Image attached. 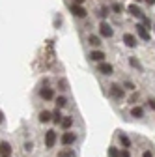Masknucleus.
Segmentation results:
<instances>
[{"label":"nucleus","instance_id":"obj_14","mask_svg":"<svg viewBox=\"0 0 155 157\" xmlns=\"http://www.w3.org/2000/svg\"><path fill=\"white\" fill-rule=\"evenodd\" d=\"M40 95L43 97V99H52V97H54V92H52V88H43V90L40 92Z\"/></svg>","mask_w":155,"mask_h":157},{"label":"nucleus","instance_id":"obj_28","mask_svg":"<svg viewBox=\"0 0 155 157\" xmlns=\"http://www.w3.org/2000/svg\"><path fill=\"white\" fill-rule=\"evenodd\" d=\"M82 2H84V0H73V4H75V6H82Z\"/></svg>","mask_w":155,"mask_h":157},{"label":"nucleus","instance_id":"obj_4","mask_svg":"<svg viewBox=\"0 0 155 157\" xmlns=\"http://www.w3.org/2000/svg\"><path fill=\"white\" fill-rule=\"evenodd\" d=\"M110 94H112V97H116V99H122V97L125 95V92H123V88L120 84H112L110 86Z\"/></svg>","mask_w":155,"mask_h":157},{"label":"nucleus","instance_id":"obj_17","mask_svg":"<svg viewBox=\"0 0 155 157\" xmlns=\"http://www.w3.org/2000/svg\"><path fill=\"white\" fill-rule=\"evenodd\" d=\"M62 118H64V116H62L60 109H56V110L52 112V122H54V124H58V125H60V122H62Z\"/></svg>","mask_w":155,"mask_h":157},{"label":"nucleus","instance_id":"obj_26","mask_svg":"<svg viewBox=\"0 0 155 157\" xmlns=\"http://www.w3.org/2000/svg\"><path fill=\"white\" fill-rule=\"evenodd\" d=\"M120 157H131L129 150H122V151H120Z\"/></svg>","mask_w":155,"mask_h":157},{"label":"nucleus","instance_id":"obj_29","mask_svg":"<svg viewBox=\"0 0 155 157\" xmlns=\"http://www.w3.org/2000/svg\"><path fill=\"white\" fill-rule=\"evenodd\" d=\"M142 157H153V153H151V151H144Z\"/></svg>","mask_w":155,"mask_h":157},{"label":"nucleus","instance_id":"obj_10","mask_svg":"<svg viewBox=\"0 0 155 157\" xmlns=\"http://www.w3.org/2000/svg\"><path fill=\"white\" fill-rule=\"evenodd\" d=\"M90 60H93V62H103L105 60V52L103 51H92L90 52Z\"/></svg>","mask_w":155,"mask_h":157},{"label":"nucleus","instance_id":"obj_22","mask_svg":"<svg viewBox=\"0 0 155 157\" xmlns=\"http://www.w3.org/2000/svg\"><path fill=\"white\" fill-rule=\"evenodd\" d=\"M129 64H131L133 67H137V69H142L140 62H138V60H137V58H134V56H133V58H129Z\"/></svg>","mask_w":155,"mask_h":157},{"label":"nucleus","instance_id":"obj_32","mask_svg":"<svg viewBox=\"0 0 155 157\" xmlns=\"http://www.w3.org/2000/svg\"><path fill=\"white\" fill-rule=\"evenodd\" d=\"M2 120H4V114H2V110H0V124H2Z\"/></svg>","mask_w":155,"mask_h":157},{"label":"nucleus","instance_id":"obj_27","mask_svg":"<svg viewBox=\"0 0 155 157\" xmlns=\"http://www.w3.org/2000/svg\"><path fill=\"white\" fill-rule=\"evenodd\" d=\"M32 148H34L32 142H26V144H25V150H26V151H32Z\"/></svg>","mask_w":155,"mask_h":157},{"label":"nucleus","instance_id":"obj_15","mask_svg":"<svg viewBox=\"0 0 155 157\" xmlns=\"http://www.w3.org/2000/svg\"><path fill=\"white\" fill-rule=\"evenodd\" d=\"M131 116L133 118H142L144 116V109L142 107H133L131 109Z\"/></svg>","mask_w":155,"mask_h":157},{"label":"nucleus","instance_id":"obj_16","mask_svg":"<svg viewBox=\"0 0 155 157\" xmlns=\"http://www.w3.org/2000/svg\"><path fill=\"white\" fill-rule=\"evenodd\" d=\"M60 125H62L64 129H69V127L73 125V118H69V116H64V118H62V122H60Z\"/></svg>","mask_w":155,"mask_h":157},{"label":"nucleus","instance_id":"obj_23","mask_svg":"<svg viewBox=\"0 0 155 157\" xmlns=\"http://www.w3.org/2000/svg\"><path fill=\"white\" fill-rule=\"evenodd\" d=\"M108 155H110V157H120V151L116 150V148H110V150H108Z\"/></svg>","mask_w":155,"mask_h":157},{"label":"nucleus","instance_id":"obj_7","mask_svg":"<svg viewBox=\"0 0 155 157\" xmlns=\"http://www.w3.org/2000/svg\"><path fill=\"white\" fill-rule=\"evenodd\" d=\"M97 71L101 73V75H112V66L110 64H107V62H99V66H97Z\"/></svg>","mask_w":155,"mask_h":157},{"label":"nucleus","instance_id":"obj_34","mask_svg":"<svg viewBox=\"0 0 155 157\" xmlns=\"http://www.w3.org/2000/svg\"><path fill=\"white\" fill-rule=\"evenodd\" d=\"M153 28H155V25H153Z\"/></svg>","mask_w":155,"mask_h":157},{"label":"nucleus","instance_id":"obj_30","mask_svg":"<svg viewBox=\"0 0 155 157\" xmlns=\"http://www.w3.org/2000/svg\"><path fill=\"white\" fill-rule=\"evenodd\" d=\"M148 103H149V107H151V109H155V99H149Z\"/></svg>","mask_w":155,"mask_h":157},{"label":"nucleus","instance_id":"obj_33","mask_svg":"<svg viewBox=\"0 0 155 157\" xmlns=\"http://www.w3.org/2000/svg\"><path fill=\"white\" fill-rule=\"evenodd\" d=\"M134 2H142V0H134Z\"/></svg>","mask_w":155,"mask_h":157},{"label":"nucleus","instance_id":"obj_6","mask_svg":"<svg viewBox=\"0 0 155 157\" xmlns=\"http://www.w3.org/2000/svg\"><path fill=\"white\" fill-rule=\"evenodd\" d=\"M71 13H73L75 17H79V19H84L88 11H86L82 6H75V4H73V6H71Z\"/></svg>","mask_w":155,"mask_h":157},{"label":"nucleus","instance_id":"obj_5","mask_svg":"<svg viewBox=\"0 0 155 157\" xmlns=\"http://www.w3.org/2000/svg\"><path fill=\"white\" fill-rule=\"evenodd\" d=\"M127 11H129L133 17H138V19H144V17H146V15H144V11H142L137 4H131V6L127 8Z\"/></svg>","mask_w":155,"mask_h":157},{"label":"nucleus","instance_id":"obj_18","mask_svg":"<svg viewBox=\"0 0 155 157\" xmlns=\"http://www.w3.org/2000/svg\"><path fill=\"white\" fill-rule=\"evenodd\" d=\"M120 142H122V146H123L125 150H127V148H131V140L127 139V136H125L123 133H120Z\"/></svg>","mask_w":155,"mask_h":157},{"label":"nucleus","instance_id":"obj_9","mask_svg":"<svg viewBox=\"0 0 155 157\" xmlns=\"http://www.w3.org/2000/svg\"><path fill=\"white\" fill-rule=\"evenodd\" d=\"M0 157H11V146H9V142H0Z\"/></svg>","mask_w":155,"mask_h":157},{"label":"nucleus","instance_id":"obj_13","mask_svg":"<svg viewBox=\"0 0 155 157\" xmlns=\"http://www.w3.org/2000/svg\"><path fill=\"white\" fill-rule=\"evenodd\" d=\"M88 43H90L92 47H99V45H101V39H99V36L90 34V36H88Z\"/></svg>","mask_w":155,"mask_h":157},{"label":"nucleus","instance_id":"obj_11","mask_svg":"<svg viewBox=\"0 0 155 157\" xmlns=\"http://www.w3.org/2000/svg\"><path fill=\"white\" fill-rule=\"evenodd\" d=\"M123 43L127 47H137V37L133 34H123Z\"/></svg>","mask_w":155,"mask_h":157},{"label":"nucleus","instance_id":"obj_31","mask_svg":"<svg viewBox=\"0 0 155 157\" xmlns=\"http://www.w3.org/2000/svg\"><path fill=\"white\" fill-rule=\"evenodd\" d=\"M146 2H148L149 6H153V4H155V0H146Z\"/></svg>","mask_w":155,"mask_h":157},{"label":"nucleus","instance_id":"obj_21","mask_svg":"<svg viewBox=\"0 0 155 157\" xmlns=\"http://www.w3.org/2000/svg\"><path fill=\"white\" fill-rule=\"evenodd\" d=\"M56 105H58V109H62V107L67 105V99L66 97H56Z\"/></svg>","mask_w":155,"mask_h":157},{"label":"nucleus","instance_id":"obj_25","mask_svg":"<svg viewBox=\"0 0 155 157\" xmlns=\"http://www.w3.org/2000/svg\"><path fill=\"white\" fill-rule=\"evenodd\" d=\"M123 86H125V88H129V90H134V84H133L131 81H125V82H123Z\"/></svg>","mask_w":155,"mask_h":157},{"label":"nucleus","instance_id":"obj_8","mask_svg":"<svg viewBox=\"0 0 155 157\" xmlns=\"http://www.w3.org/2000/svg\"><path fill=\"white\" fill-rule=\"evenodd\" d=\"M134 28H137V34L144 39V41H149V32H148V28H146L144 25H137Z\"/></svg>","mask_w":155,"mask_h":157},{"label":"nucleus","instance_id":"obj_1","mask_svg":"<svg viewBox=\"0 0 155 157\" xmlns=\"http://www.w3.org/2000/svg\"><path fill=\"white\" fill-rule=\"evenodd\" d=\"M54 144H56V131L54 129H49L45 133V146L47 148H52Z\"/></svg>","mask_w":155,"mask_h":157},{"label":"nucleus","instance_id":"obj_24","mask_svg":"<svg viewBox=\"0 0 155 157\" xmlns=\"http://www.w3.org/2000/svg\"><path fill=\"white\" fill-rule=\"evenodd\" d=\"M107 15H108V8L105 6V8H101V10H99V17H107Z\"/></svg>","mask_w":155,"mask_h":157},{"label":"nucleus","instance_id":"obj_20","mask_svg":"<svg viewBox=\"0 0 155 157\" xmlns=\"http://www.w3.org/2000/svg\"><path fill=\"white\" fill-rule=\"evenodd\" d=\"M110 10H112L114 13H122V10H123V8H122V4H120V2H114V4L110 6Z\"/></svg>","mask_w":155,"mask_h":157},{"label":"nucleus","instance_id":"obj_19","mask_svg":"<svg viewBox=\"0 0 155 157\" xmlns=\"http://www.w3.org/2000/svg\"><path fill=\"white\" fill-rule=\"evenodd\" d=\"M58 157H75V150H62Z\"/></svg>","mask_w":155,"mask_h":157},{"label":"nucleus","instance_id":"obj_12","mask_svg":"<svg viewBox=\"0 0 155 157\" xmlns=\"http://www.w3.org/2000/svg\"><path fill=\"white\" fill-rule=\"evenodd\" d=\"M51 120H52V112H49V110H41V112H40V122L47 124V122H51Z\"/></svg>","mask_w":155,"mask_h":157},{"label":"nucleus","instance_id":"obj_2","mask_svg":"<svg viewBox=\"0 0 155 157\" xmlns=\"http://www.w3.org/2000/svg\"><path fill=\"white\" fill-rule=\"evenodd\" d=\"M99 36H103V37H112V36H114L112 26L107 25V23H101V25H99Z\"/></svg>","mask_w":155,"mask_h":157},{"label":"nucleus","instance_id":"obj_3","mask_svg":"<svg viewBox=\"0 0 155 157\" xmlns=\"http://www.w3.org/2000/svg\"><path fill=\"white\" fill-rule=\"evenodd\" d=\"M75 140H77V135L71 133V131H66V133L62 135V144H64V146H71Z\"/></svg>","mask_w":155,"mask_h":157}]
</instances>
